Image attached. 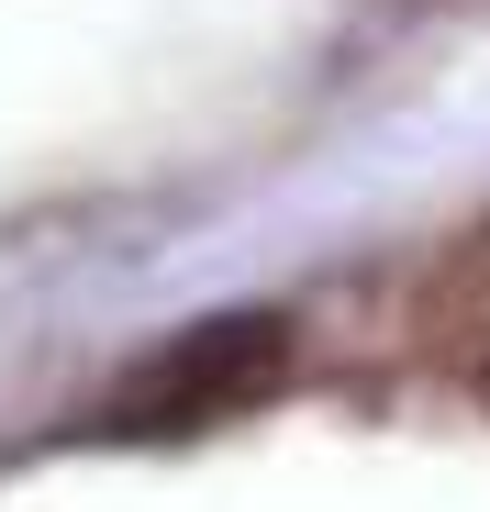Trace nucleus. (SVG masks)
Listing matches in <instances>:
<instances>
[{"label":"nucleus","mask_w":490,"mask_h":512,"mask_svg":"<svg viewBox=\"0 0 490 512\" xmlns=\"http://www.w3.org/2000/svg\"><path fill=\"white\" fill-rule=\"evenodd\" d=\"M279 357H290V346H279V323H201V334H179V346L112 401V423H123V435H134V423H145V435L223 423L234 401H257V390L279 379Z\"/></svg>","instance_id":"1"},{"label":"nucleus","mask_w":490,"mask_h":512,"mask_svg":"<svg viewBox=\"0 0 490 512\" xmlns=\"http://www.w3.org/2000/svg\"><path fill=\"white\" fill-rule=\"evenodd\" d=\"M424 334L446 357H468V368H490V223L435 268V290H424Z\"/></svg>","instance_id":"2"}]
</instances>
